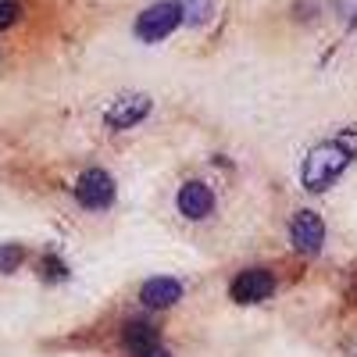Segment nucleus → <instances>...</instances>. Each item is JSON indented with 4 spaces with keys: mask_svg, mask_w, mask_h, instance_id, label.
Wrapping results in <instances>:
<instances>
[{
    "mask_svg": "<svg viewBox=\"0 0 357 357\" xmlns=\"http://www.w3.org/2000/svg\"><path fill=\"white\" fill-rule=\"evenodd\" d=\"M139 301L146 304V307H172V304H178L183 301V282L178 279H168V275H158V279H146L143 282V289H139Z\"/></svg>",
    "mask_w": 357,
    "mask_h": 357,
    "instance_id": "obj_8",
    "label": "nucleus"
},
{
    "mask_svg": "<svg viewBox=\"0 0 357 357\" xmlns=\"http://www.w3.org/2000/svg\"><path fill=\"white\" fill-rule=\"evenodd\" d=\"M122 347L132 354V357H143L158 347V329L151 321H129L122 329Z\"/></svg>",
    "mask_w": 357,
    "mask_h": 357,
    "instance_id": "obj_9",
    "label": "nucleus"
},
{
    "mask_svg": "<svg viewBox=\"0 0 357 357\" xmlns=\"http://www.w3.org/2000/svg\"><path fill=\"white\" fill-rule=\"evenodd\" d=\"M336 146H340V151L343 154H350V158H357V129H343L336 139H333Z\"/></svg>",
    "mask_w": 357,
    "mask_h": 357,
    "instance_id": "obj_13",
    "label": "nucleus"
},
{
    "mask_svg": "<svg viewBox=\"0 0 357 357\" xmlns=\"http://www.w3.org/2000/svg\"><path fill=\"white\" fill-rule=\"evenodd\" d=\"M175 207H178V215H183V218L204 222L207 215L215 211V193H211V186H207V183H200V178H190V183L178 186Z\"/></svg>",
    "mask_w": 357,
    "mask_h": 357,
    "instance_id": "obj_5",
    "label": "nucleus"
},
{
    "mask_svg": "<svg viewBox=\"0 0 357 357\" xmlns=\"http://www.w3.org/2000/svg\"><path fill=\"white\" fill-rule=\"evenodd\" d=\"M43 275H47V279H65L68 268L57 261V257H43Z\"/></svg>",
    "mask_w": 357,
    "mask_h": 357,
    "instance_id": "obj_14",
    "label": "nucleus"
},
{
    "mask_svg": "<svg viewBox=\"0 0 357 357\" xmlns=\"http://www.w3.org/2000/svg\"><path fill=\"white\" fill-rule=\"evenodd\" d=\"M151 97H143V93H132V97H122V100H114L104 114V126L114 129V132H122V129H132L139 126L146 114H151Z\"/></svg>",
    "mask_w": 357,
    "mask_h": 357,
    "instance_id": "obj_6",
    "label": "nucleus"
},
{
    "mask_svg": "<svg viewBox=\"0 0 357 357\" xmlns=\"http://www.w3.org/2000/svg\"><path fill=\"white\" fill-rule=\"evenodd\" d=\"M275 293V275L268 268H247L229 282V296L236 304H261Z\"/></svg>",
    "mask_w": 357,
    "mask_h": 357,
    "instance_id": "obj_4",
    "label": "nucleus"
},
{
    "mask_svg": "<svg viewBox=\"0 0 357 357\" xmlns=\"http://www.w3.org/2000/svg\"><path fill=\"white\" fill-rule=\"evenodd\" d=\"M354 158L343 154L336 143H325V146H314V151L304 158V172H301V183L311 190V193H321V190H329L336 178L347 172Z\"/></svg>",
    "mask_w": 357,
    "mask_h": 357,
    "instance_id": "obj_1",
    "label": "nucleus"
},
{
    "mask_svg": "<svg viewBox=\"0 0 357 357\" xmlns=\"http://www.w3.org/2000/svg\"><path fill=\"white\" fill-rule=\"evenodd\" d=\"M143 357H172V354H168V350H161V347H154L151 354H143Z\"/></svg>",
    "mask_w": 357,
    "mask_h": 357,
    "instance_id": "obj_15",
    "label": "nucleus"
},
{
    "mask_svg": "<svg viewBox=\"0 0 357 357\" xmlns=\"http://www.w3.org/2000/svg\"><path fill=\"white\" fill-rule=\"evenodd\" d=\"M25 261V250L22 247H0V272H15V268Z\"/></svg>",
    "mask_w": 357,
    "mask_h": 357,
    "instance_id": "obj_11",
    "label": "nucleus"
},
{
    "mask_svg": "<svg viewBox=\"0 0 357 357\" xmlns=\"http://www.w3.org/2000/svg\"><path fill=\"white\" fill-rule=\"evenodd\" d=\"M75 200L86 207V211H104V207H111V200H114V178L104 168L82 172L79 183H75Z\"/></svg>",
    "mask_w": 357,
    "mask_h": 357,
    "instance_id": "obj_3",
    "label": "nucleus"
},
{
    "mask_svg": "<svg viewBox=\"0 0 357 357\" xmlns=\"http://www.w3.org/2000/svg\"><path fill=\"white\" fill-rule=\"evenodd\" d=\"M18 15H22L18 0H0V33H4V29H11V25L18 22Z\"/></svg>",
    "mask_w": 357,
    "mask_h": 357,
    "instance_id": "obj_12",
    "label": "nucleus"
},
{
    "mask_svg": "<svg viewBox=\"0 0 357 357\" xmlns=\"http://www.w3.org/2000/svg\"><path fill=\"white\" fill-rule=\"evenodd\" d=\"M183 22H186L183 0H158V4H151L136 18V36L143 43H158V40L172 36Z\"/></svg>",
    "mask_w": 357,
    "mask_h": 357,
    "instance_id": "obj_2",
    "label": "nucleus"
},
{
    "mask_svg": "<svg viewBox=\"0 0 357 357\" xmlns=\"http://www.w3.org/2000/svg\"><path fill=\"white\" fill-rule=\"evenodd\" d=\"M183 11H186V22L200 25L207 15H211V0H183Z\"/></svg>",
    "mask_w": 357,
    "mask_h": 357,
    "instance_id": "obj_10",
    "label": "nucleus"
},
{
    "mask_svg": "<svg viewBox=\"0 0 357 357\" xmlns=\"http://www.w3.org/2000/svg\"><path fill=\"white\" fill-rule=\"evenodd\" d=\"M289 243H293V250H301V254H318L321 243H325V222L314 211L293 215V222H289Z\"/></svg>",
    "mask_w": 357,
    "mask_h": 357,
    "instance_id": "obj_7",
    "label": "nucleus"
}]
</instances>
